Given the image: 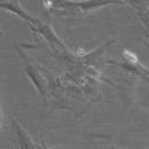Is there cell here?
<instances>
[{
	"mask_svg": "<svg viewBox=\"0 0 149 149\" xmlns=\"http://www.w3.org/2000/svg\"><path fill=\"white\" fill-rule=\"evenodd\" d=\"M44 3V12L55 13L58 15H77L79 13L90 12L100 6L116 3L114 0H86V1H70V0H42Z\"/></svg>",
	"mask_w": 149,
	"mask_h": 149,
	"instance_id": "cell-1",
	"label": "cell"
}]
</instances>
